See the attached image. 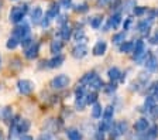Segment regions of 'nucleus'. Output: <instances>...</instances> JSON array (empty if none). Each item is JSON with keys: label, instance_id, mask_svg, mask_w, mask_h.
<instances>
[{"label": "nucleus", "instance_id": "nucleus-1", "mask_svg": "<svg viewBox=\"0 0 158 140\" xmlns=\"http://www.w3.org/2000/svg\"><path fill=\"white\" fill-rule=\"evenodd\" d=\"M27 11H28V7H27V4H21V6H14L11 10H10V14H9V19L11 23L17 24L20 23V21L24 19V16L27 14Z\"/></svg>", "mask_w": 158, "mask_h": 140}, {"label": "nucleus", "instance_id": "nucleus-2", "mask_svg": "<svg viewBox=\"0 0 158 140\" xmlns=\"http://www.w3.org/2000/svg\"><path fill=\"white\" fill-rule=\"evenodd\" d=\"M155 16H157V13H155V11H150V16H148L147 19H144V20H141L140 23L137 24V30H138V33L141 34V36L145 37V36H148V34H150L151 24L154 23Z\"/></svg>", "mask_w": 158, "mask_h": 140}, {"label": "nucleus", "instance_id": "nucleus-3", "mask_svg": "<svg viewBox=\"0 0 158 140\" xmlns=\"http://www.w3.org/2000/svg\"><path fill=\"white\" fill-rule=\"evenodd\" d=\"M69 82H71L69 77H66L65 74H61V75H56L55 78L51 79V88H54V89H64V88H66L69 85Z\"/></svg>", "mask_w": 158, "mask_h": 140}, {"label": "nucleus", "instance_id": "nucleus-4", "mask_svg": "<svg viewBox=\"0 0 158 140\" xmlns=\"http://www.w3.org/2000/svg\"><path fill=\"white\" fill-rule=\"evenodd\" d=\"M17 89H19L20 93H23V95H30L34 91V83L30 79H20L17 82Z\"/></svg>", "mask_w": 158, "mask_h": 140}, {"label": "nucleus", "instance_id": "nucleus-5", "mask_svg": "<svg viewBox=\"0 0 158 140\" xmlns=\"http://www.w3.org/2000/svg\"><path fill=\"white\" fill-rule=\"evenodd\" d=\"M127 127H128V125H127V122H118V123H114L113 125V127H112V137L113 139H116V137H118V136H122V134H124L126 132H127Z\"/></svg>", "mask_w": 158, "mask_h": 140}, {"label": "nucleus", "instance_id": "nucleus-6", "mask_svg": "<svg viewBox=\"0 0 158 140\" xmlns=\"http://www.w3.org/2000/svg\"><path fill=\"white\" fill-rule=\"evenodd\" d=\"M13 36L17 37V38L21 41L23 38H26L27 36H30V27L27 26L26 23H24V24H20V26H17L16 28H14Z\"/></svg>", "mask_w": 158, "mask_h": 140}, {"label": "nucleus", "instance_id": "nucleus-7", "mask_svg": "<svg viewBox=\"0 0 158 140\" xmlns=\"http://www.w3.org/2000/svg\"><path fill=\"white\" fill-rule=\"evenodd\" d=\"M38 53H40V44L38 43H33L30 47H27L26 50H24V55L26 58L28 60H34V58L38 57Z\"/></svg>", "mask_w": 158, "mask_h": 140}, {"label": "nucleus", "instance_id": "nucleus-8", "mask_svg": "<svg viewBox=\"0 0 158 140\" xmlns=\"http://www.w3.org/2000/svg\"><path fill=\"white\" fill-rule=\"evenodd\" d=\"M144 65H145V68H147L150 72H157L158 71V58L155 57V55H152V54H150L148 58L145 60Z\"/></svg>", "mask_w": 158, "mask_h": 140}, {"label": "nucleus", "instance_id": "nucleus-9", "mask_svg": "<svg viewBox=\"0 0 158 140\" xmlns=\"http://www.w3.org/2000/svg\"><path fill=\"white\" fill-rule=\"evenodd\" d=\"M88 55V47L85 44H79L72 50V57L76 58V60H81V58L86 57Z\"/></svg>", "mask_w": 158, "mask_h": 140}, {"label": "nucleus", "instance_id": "nucleus-10", "mask_svg": "<svg viewBox=\"0 0 158 140\" xmlns=\"http://www.w3.org/2000/svg\"><path fill=\"white\" fill-rule=\"evenodd\" d=\"M120 23H122V14H118V13H116V14H113L110 19H109V21H107V26H106V30H116L118 26H120Z\"/></svg>", "mask_w": 158, "mask_h": 140}, {"label": "nucleus", "instance_id": "nucleus-11", "mask_svg": "<svg viewBox=\"0 0 158 140\" xmlns=\"http://www.w3.org/2000/svg\"><path fill=\"white\" fill-rule=\"evenodd\" d=\"M148 127H150V122H148L145 117H140V119L135 120L134 130L137 132V133H143V132H145Z\"/></svg>", "mask_w": 158, "mask_h": 140}, {"label": "nucleus", "instance_id": "nucleus-12", "mask_svg": "<svg viewBox=\"0 0 158 140\" xmlns=\"http://www.w3.org/2000/svg\"><path fill=\"white\" fill-rule=\"evenodd\" d=\"M106 50H107V44H106V41L102 40L95 44V47L92 48V53L96 57H100V55H103V54L106 53Z\"/></svg>", "mask_w": 158, "mask_h": 140}, {"label": "nucleus", "instance_id": "nucleus-13", "mask_svg": "<svg viewBox=\"0 0 158 140\" xmlns=\"http://www.w3.org/2000/svg\"><path fill=\"white\" fill-rule=\"evenodd\" d=\"M145 51V44L143 40H137L134 43V50H133V58H138L140 55H141Z\"/></svg>", "mask_w": 158, "mask_h": 140}, {"label": "nucleus", "instance_id": "nucleus-14", "mask_svg": "<svg viewBox=\"0 0 158 140\" xmlns=\"http://www.w3.org/2000/svg\"><path fill=\"white\" fill-rule=\"evenodd\" d=\"M43 9L40 6H35L31 10V13H30V16H31V21H33L34 24H38L40 21H41V19H43Z\"/></svg>", "mask_w": 158, "mask_h": 140}, {"label": "nucleus", "instance_id": "nucleus-15", "mask_svg": "<svg viewBox=\"0 0 158 140\" xmlns=\"http://www.w3.org/2000/svg\"><path fill=\"white\" fill-rule=\"evenodd\" d=\"M64 61H65V57H64V55H61V54H56L52 60L47 61V64H48L49 68H59L64 64Z\"/></svg>", "mask_w": 158, "mask_h": 140}, {"label": "nucleus", "instance_id": "nucleus-16", "mask_svg": "<svg viewBox=\"0 0 158 140\" xmlns=\"http://www.w3.org/2000/svg\"><path fill=\"white\" fill-rule=\"evenodd\" d=\"M11 116H13V110H11L10 106L0 108V120H3V122H10V120H11Z\"/></svg>", "mask_w": 158, "mask_h": 140}, {"label": "nucleus", "instance_id": "nucleus-17", "mask_svg": "<svg viewBox=\"0 0 158 140\" xmlns=\"http://www.w3.org/2000/svg\"><path fill=\"white\" fill-rule=\"evenodd\" d=\"M59 34H61V38L65 41H68L71 37H72V28H71V26H69L68 23L62 24V27H61V31H59Z\"/></svg>", "mask_w": 158, "mask_h": 140}, {"label": "nucleus", "instance_id": "nucleus-18", "mask_svg": "<svg viewBox=\"0 0 158 140\" xmlns=\"http://www.w3.org/2000/svg\"><path fill=\"white\" fill-rule=\"evenodd\" d=\"M107 77L110 81H113V82H116V81L120 79V77H122V71L118 70L117 67H112V68H109L107 71Z\"/></svg>", "mask_w": 158, "mask_h": 140}, {"label": "nucleus", "instance_id": "nucleus-19", "mask_svg": "<svg viewBox=\"0 0 158 140\" xmlns=\"http://www.w3.org/2000/svg\"><path fill=\"white\" fill-rule=\"evenodd\" d=\"M30 126H31L30 120H27V119H20L19 123H17V132H19L20 134H24L26 132H28Z\"/></svg>", "mask_w": 158, "mask_h": 140}, {"label": "nucleus", "instance_id": "nucleus-20", "mask_svg": "<svg viewBox=\"0 0 158 140\" xmlns=\"http://www.w3.org/2000/svg\"><path fill=\"white\" fill-rule=\"evenodd\" d=\"M62 41H59V40H54L51 41V44H49V51L54 54V55H56V54L61 53V50H62Z\"/></svg>", "mask_w": 158, "mask_h": 140}, {"label": "nucleus", "instance_id": "nucleus-21", "mask_svg": "<svg viewBox=\"0 0 158 140\" xmlns=\"http://www.w3.org/2000/svg\"><path fill=\"white\" fill-rule=\"evenodd\" d=\"M66 137H68V140H82L81 132L78 129H73V127L66 130Z\"/></svg>", "mask_w": 158, "mask_h": 140}, {"label": "nucleus", "instance_id": "nucleus-22", "mask_svg": "<svg viewBox=\"0 0 158 140\" xmlns=\"http://www.w3.org/2000/svg\"><path fill=\"white\" fill-rule=\"evenodd\" d=\"M133 50H134V41H123L120 44V53L128 54V53H133Z\"/></svg>", "mask_w": 158, "mask_h": 140}, {"label": "nucleus", "instance_id": "nucleus-23", "mask_svg": "<svg viewBox=\"0 0 158 140\" xmlns=\"http://www.w3.org/2000/svg\"><path fill=\"white\" fill-rule=\"evenodd\" d=\"M58 16H59V4H56V3L51 4V7L47 11V17L51 20V19H56Z\"/></svg>", "mask_w": 158, "mask_h": 140}, {"label": "nucleus", "instance_id": "nucleus-24", "mask_svg": "<svg viewBox=\"0 0 158 140\" xmlns=\"http://www.w3.org/2000/svg\"><path fill=\"white\" fill-rule=\"evenodd\" d=\"M113 122H112V119L110 120H107V119H103L102 122H100V125H99V130L100 132H103V133H106V132H110L112 130V127H113Z\"/></svg>", "mask_w": 158, "mask_h": 140}, {"label": "nucleus", "instance_id": "nucleus-25", "mask_svg": "<svg viewBox=\"0 0 158 140\" xmlns=\"http://www.w3.org/2000/svg\"><path fill=\"white\" fill-rule=\"evenodd\" d=\"M89 87L92 88L93 91H100V89H102V88H105V82H103V81H102V78H100V77H99V75H98V77H96L95 79L92 81V82L89 83Z\"/></svg>", "mask_w": 158, "mask_h": 140}, {"label": "nucleus", "instance_id": "nucleus-26", "mask_svg": "<svg viewBox=\"0 0 158 140\" xmlns=\"http://www.w3.org/2000/svg\"><path fill=\"white\" fill-rule=\"evenodd\" d=\"M59 127H61V123L56 122L55 119H49L48 125H45V129L48 130V132H51V133H56Z\"/></svg>", "mask_w": 158, "mask_h": 140}, {"label": "nucleus", "instance_id": "nucleus-27", "mask_svg": "<svg viewBox=\"0 0 158 140\" xmlns=\"http://www.w3.org/2000/svg\"><path fill=\"white\" fill-rule=\"evenodd\" d=\"M98 77V74L95 72V71H90V72H86L85 75L82 77V79H81V83H83V85H89V83L92 82L95 78Z\"/></svg>", "mask_w": 158, "mask_h": 140}, {"label": "nucleus", "instance_id": "nucleus-28", "mask_svg": "<svg viewBox=\"0 0 158 140\" xmlns=\"http://www.w3.org/2000/svg\"><path fill=\"white\" fill-rule=\"evenodd\" d=\"M86 106V99H85V95H76V99H75V108L78 110H83Z\"/></svg>", "mask_w": 158, "mask_h": 140}, {"label": "nucleus", "instance_id": "nucleus-29", "mask_svg": "<svg viewBox=\"0 0 158 140\" xmlns=\"http://www.w3.org/2000/svg\"><path fill=\"white\" fill-rule=\"evenodd\" d=\"M85 99H86V105H93L98 100V91H90V92H86L85 95Z\"/></svg>", "mask_w": 158, "mask_h": 140}, {"label": "nucleus", "instance_id": "nucleus-30", "mask_svg": "<svg viewBox=\"0 0 158 140\" xmlns=\"http://www.w3.org/2000/svg\"><path fill=\"white\" fill-rule=\"evenodd\" d=\"M102 113H103V109H102V106H100V104L95 102V104L92 105V117L99 119V117H102Z\"/></svg>", "mask_w": 158, "mask_h": 140}, {"label": "nucleus", "instance_id": "nucleus-31", "mask_svg": "<svg viewBox=\"0 0 158 140\" xmlns=\"http://www.w3.org/2000/svg\"><path fill=\"white\" fill-rule=\"evenodd\" d=\"M102 23H103V17L102 16H95V17L90 19V27L95 28V30H98L99 27L102 26Z\"/></svg>", "mask_w": 158, "mask_h": 140}, {"label": "nucleus", "instance_id": "nucleus-32", "mask_svg": "<svg viewBox=\"0 0 158 140\" xmlns=\"http://www.w3.org/2000/svg\"><path fill=\"white\" fill-rule=\"evenodd\" d=\"M19 44H20V40H19V38H17V37H14V36H11L9 40H7L6 47L9 48V50H14V48H16Z\"/></svg>", "mask_w": 158, "mask_h": 140}, {"label": "nucleus", "instance_id": "nucleus-33", "mask_svg": "<svg viewBox=\"0 0 158 140\" xmlns=\"http://www.w3.org/2000/svg\"><path fill=\"white\" fill-rule=\"evenodd\" d=\"M113 115H114V108L113 106H107L106 109H103V113H102V117L103 119H113Z\"/></svg>", "mask_w": 158, "mask_h": 140}, {"label": "nucleus", "instance_id": "nucleus-34", "mask_svg": "<svg viewBox=\"0 0 158 140\" xmlns=\"http://www.w3.org/2000/svg\"><path fill=\"white\" fill-rule=\"evenodd\" d=\"M124 40H126V33H124V31L114 34V36H113V38H112L113 44H117V45H120V44H122Z\"/></svg>", "mask_w": 158, "mask_h": 140}, {"label": "nucleus", "instance_id": "nucleus-35", "mask_svg": "<svg viewBox=\"0 0 158 140\" xmlns=\"http://www.w3.org/2000/svg\"><path fill=\"white\" fill-rule=\"evenodd\" d=\"M145 133L151 137L152 140L157 139V137H158V126H157V125H154V126H150L147 129V132H145Z\"/></svg>", "mask_w": 158, "mask_h": 140}, {"label": "nucleus", "instance_id": "nucleus-36", "mask_svg": "<svg viewBox=\"0 0 158 140\" xmlns=\"http://www.w3.org/2000/svg\"><path fill=\"white\" fill-rule=\"evenodd\" d=\"M155 105V98L152 96V95H150V96H147L145 98V100H144V108H145V110H150L152 106Z\"/></svg>", "mask_w": 158, "mask_h": 140}, {"label": "nucleus", "instance_id": "nucleus-37", "mask_svg": "<svg viewBox=\"0 0 158 140\" xmlns=\"http://www.w3.org/2000/svg\"><path fill=\"white\" fill-rule=\"evenodd\" d=\"M147 11H148V9H147V7H143V6H135L134 9H133V13H134L135 16H138V17L144 16Z\"/></svg>", "mask_w": 158, "mask_h": 140}, {"label": "nucleus", "instance_id": "nucleus-38", "mask_svg": "<svg viewBox=\"0 0 158 140\" xmlns=\"http://www.w3.org/2000/svg\"><path fill=\"white\" fill-rule=\"evenodd\" d=\"M148 92L151 93L152 96L155 98V100H158V82H154L151 87L148 88Z\"/></svg>", "mask_w": 158, "mask_h": 140}, {"label": "nucleus", "instance_id": "nucleus-39", "mask_svg": "<svg viewBox=\"0 0 158 140\" xmlns=\"http://www.w3.org/2000/svg\"><path fill=\"white\" fill-rule=\"evenodd\" d=\"M73 37H75V40L78 41V43H79V41L85 43V41L88 40V38H86V36H85V33H83V30H78V31L75 33V36H73Z\"/></svg>", "mask_w": 158, "mask_h": 140}, {"label": "nucleus", "instance_id": "nucleus-40", "mask_svg": "<svg viewBox=\"0 0 158 140\" xmlns=\"http://www.w3.org/2000/svg\"><path fill=\"white\" fill-rule=\"evenodd\" d=\"M148 79H150V74L147 72V71H144V72H140L138 74V81L141 83H147Z\"/></svg>", "mask_w": 158, "mask_h": 140}, {"label": "nucleus", "instance_id": "nucleus-41", "mask_svg": "<svg viewBox=\"0 0 158 140\" xmlns=\"http://www.w3.org/2000/svg\"><path fill=\"white\" fill-rule=\"evenodd\" d=\"M20 44H21V47H23L24 50H26L27 47H30L31 44H33V40H31V37H30V36H27L26 38H23V40L20 41Z\"/></svg>", "mask_w": 158, "mask_h": 140}, {"label": "nucleus", "instance_id": "nucleus-42", "mask_svg": "<svg viewBox=\"0 0 158 140\" xmlns=\"http://www.w3.org/2000/svg\"><path fill=\"white\" fill-rule=\"evenodd\" d=\"M134 7H135V0H128V2L124 3L123 9H124V11H130L131 9H134Z\"/></svg>", "mask_w": 158, "mask_h": 140}, {"label": "nucleus", "instance_id": "nucleus-43", "mask_svg": "<svg viewBox=\"0 0 158 140\" xmlns=\"http://www.w3.org/2000/svg\"><path fill=\"white\" fill-rule=\"evenodd\" d=\"M38 140H55V137H54V133H51V132H44Z\"/></svg>", "mask_w": 158, "mask_h": 140}, {"label": "nucleus", "instance_id": "nucleus-44", "mask_svg": "<svg viewBox=\"0 0 158 140\" xmlns=\"http://www.w3.org/2000/svg\"><path fill=\"white\" fill-rule=\"evenodd\" d=\"M88 10H89V7H88V4H85V3L78 4V6L75 7V11H76V13H86Z\"/></svg>", "mask_w": 158, "mask_h": 140}, {"label": "nucleus", "instance_id": "nucleus-45", "mask_svg": "<svg viewBox=\"0 0 158 140\" xmlns=\"http://www.w3.org/2000/svg\"><path fill=\"white\" fill-rule=\"evenodd\" d=\"M148 43L152 44V45H158V30H155L154 34L148 38Z\"/></svg>", "mask_w": 158, "mask_h": 140}, {"label": "nucleus", "instance_id": "nucleus-46", "mask_svg": "<svg viewBox=\"0 0 158 140\" xmlns=\"http://www.w3.org/2000/svg\"><path fill=\"white\" fill-rule=\"evenodd\" d=\"M117 89V85H116V82H110L109 85H105V91L106 92H114V91Z\"/></svg>", "mask_w": 158, "mask_h": 140}, {"label": "nucleus", "instance_id": "nucleus-47", "mask_svg": "<svg viewBox=\"0 0 158 140\" xmlns=\"http://www.w3.org/2000/svg\"><path fill=\"white\" fill-rule=\"evenodd\" d=\"M148 112H150V115H151L154 119H158V105H154Z\"/></svg>", "mask_w": 158, "mask_h": 140}, {"label": "nucleus", "instance_id": "nucleus-48", "mask_svg": "<svg viewBox=\"0 0 158 140\" xmlns=\"http://www.w3.org/2000/svg\"><path fill=\"white\" fill-rule=\"evenodd\" d=\"M131 23H133V19L131 17H127V19L124 20V23H123V28H124V30H128L130 26H131Z\"/></svg>", "mask_w": 158, "mask_h": 140}, {"label": "nucleus", "instance_id": "nucleus-49", "mask_svg": "<svg viewBox=\"0 0 158 140\" xmlns=\"http://www.w3.org/2000/svg\"><path fill=\"white\" fill-rule=\"evenodd\" d=\"M120 4H122V0H114V3H112V7H110V10L112 11H116L120 9Z\"/></svg>", "mask_w": 158, "mask_h": 140}, {"label": "nucleus", "instance_id": "nucleus-50", "mask_svg": "<svg viewBox=\"0 0 158 140\" xmlns=\"http://www.w3.org/2000/svg\"><path fill=\"white\" fill-rule=\"evenodd\" d=\"M71 4H72V0H59V6L65 7V9L71 7Z\"/></svg>", "mask_w": 158, "mask_h": 140}, {"label": "nucleus", "instance_id": "nucleus-51", "mask_svg": "<svg viewBox=\"0 0 158 140\" xmlns=\"http://www.w3.org/2000/svg\"><path fill=\"white\" fill-rule=\"evenodd\" d=\"M113 0H96V4L99 7H103V6H107L109 3H112Z\"/></svg>", "mask_w": 158, "mask_h": 140}, {"label": "nucleus", "instance_id": "nucleus-52", "mask_svg": "<svg viewBox=\"0 0 158 140\" xmlns=\"http://www.w3.org/2000/svg\"><path fill=\"white\" fill-rule=\"evenodd\" d=\"M40 23H41V26H43L44 28H45V27H48V26H49V19H48V17H45V19H44V17H43Z\"/></svg>", "mask_w": 158, "mask_h": 140}, {"label": "nucleus", "instance_id": "nucleus-53", "mask_svg": "<svg viewBox=\"0 0 158 140\" xmlns=\"http://www.w3.org/2000/svg\"><path fill=\"white\" fill-rule=\"evenodd\" d=\"M95 140H105V133L99 130L98 133H96V136H95Z\"/></svg>", "mask_w": 158, "mask_h": 140}, {"label": "nucleus", "instance_id": "nucleus-54", "mask_svg": "<svg viewBox=\"0 0 158 140\" xmlns=\"http://www.w3.org/2000/svg\"><path fill=\"white\" fill-rule=\"evenodd\" d=\"M58 23L62 26V24H65L66 23V16H59L58 17Z\"/></svg>", "mask_w": 158, "mask_h": 140}, {"label": "nucleus", "instance_id": "nucleus-55", "mask_svg": "<svg viewBox=\"0 0 158 140\" xmlns=\"http://www.w3.org/2000/svg\"><path fill=\"white\" fill-rule=\"evenodd\" d=\"M20 140H34V139H33V137H31V136H28V134H26V133H24V134H21V137H20Z\"/></svg>", "mask_w": 158, "mask_h": 140}, {"label": "nucleus", "instance_id": "nucleus-56", "mask_svg": "<svg viewBox=\"0 0 158 140\" xmlns=\"http://www.w3.org/2000/svg\"><path fill=\"white\" fill-rule=\"evenodd\" d=\"M0 140H6V139H4V134H3V132H2V130H0Z\"/></svg>", "mask_w": 158, "mask_h": 140}, {"label": "nucleus", "instance_id": "nucleus-57", "mask_svg": "<svg viewBox=\"0 0 158 140\" xmlns=\"http://www.w3.org/2000/svg\"><path fill=\"white\" fill-rule=\"evenodd\" d=\"M2 7H3V4H2V2H0V13H2Z\"/></svg>", "mask_w": 158, "mask_h": 140}, {"label": "nucleus", "instance_id": "nucleus-58", "mask_svg": "<svg viewBox=\"0 0 158 140\" xmlns=\"http://www.w3.org/2000/svg\"><path fill=\"white\" fill-rule=\"evenodd\" d=\"M0 64H2V57H0Z\"/></svg>", "mask_w": 158, "mask_h": 140}, {"label": "nucleus", "instance_id": "nucleus-59", "mask_svg": "<svg viewBox=\"0 0 158 140\" xmlns=\"http://www.w3.org/2000/svg\"><path fill=\"white\" fill-rule=\"evenodd\" d=\"M14 2H16V0H14Z\"/></svg>", "mask_w": 158, "mask_h": 140}]
</instances>
